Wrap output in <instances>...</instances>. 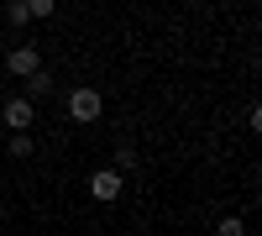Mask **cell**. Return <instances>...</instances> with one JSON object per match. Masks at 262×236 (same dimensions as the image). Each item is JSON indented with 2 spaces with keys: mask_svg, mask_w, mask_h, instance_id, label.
<instances>
[{
  "mask_svg": "<svg viewBox=\"0 0 262 236\" xmlns=\"http://www.w3.org/2000/svg\"><path fill=\"white\" fill-rule=\"evenodd\" d=\"M100 116H105V95H100V90H90V84L69 90V121L90 126V121H100Z\"/></svg>",
  "mask_w": 262,
  "mask_h": 236,
  "instance_id": "obj_1",
  "label": "cell"
},
{
  "mask_svg": "<svg viewBox=\"0 0 262 236\" xmlns=\"http://www.w3.org/2000/svg\"><path fill=\"white\" fill-rule=\"evenodd\" d=\"M121 189H126V174H116L111 163H105V168H95V174H90V195H95L100 205H116V200H121Z\"/></svg>",
  "mask_w": 262,
  "mask_h": 236,
  "instance_id": "obj_2",
  "label": "cell"
},
{
  "mask_svg": "<svg viewBox=\"0 0 262 236\" xmlns=\"http://www.w3.org/2000/svg\"><path fill=\"white\" fill-rule=\"evenodd\" d=\"M0 121L11 126V132H32V121H37V105L27 95H11L6 105H0Z\"/></svg>",
  "mask_w": 262,
  "mask_h": 236,
  "instance_id": "obj_3",
  "label": "cell"
},
{
  "mask_svg": "<svg viewBox=\"0 0 262 236\" xmlns=\"http://www.w3.org/2000/svg\"><path fill=\"white\" fill-rule=\"evenodd\" d=\"M6 69H11L16 79H27V74H37V69H42V53L32 48V42H16V48L6 53Z\"/></svg>",
  "mask_w": 262,
  "mask_h": 236,
  "instance_id": "obj_4",
  "label": "cell"
},
{
  "mask_svg": "<svg viewBox=\"0 0 262 236\" xmlns=\"http://www.w3.org/2000/svg\"><path fill=\"white\" fill-rule=\"evenodd\" d=\"M53 90H58V79H53L48 69H37V74H27V100H32V105H37V100H48Z\"/></svg>",
  "mask_w": 262,
  "mask_h": 236,
  "instance_id": "obj_5",
  "label": "cell"
},
{
  "mask_svg": "<svg viewBox=\"0 0 262 236\" xmlns=\"http://www.w3.org/2000/svg\"><path fill=\"white\" fill-rule=\"evenodd\" d=\"M6 153H11L16 163H27V158L37 153V147H32V137H27V132H11V147H6Z\"/></svg>",
  "mask_w": 262,
  "mask_h": 236,
  "instance_id": "obj_6",
  "label": "cell"
},
{
  "mask_svg": "<svg viewBox=\"0 0 262 236\" xmlns=\"http://www.w3.org/2000/svg\"><path fill=\"white\" fill-rule=\"evenodd\" d=\"M111 168H116V174H131V168H137V147L121 142V147H116V158H111Z\"/></svg>",
  "mask_w": 262,
  "mask_h": 236,
  "instance_id": "obj_7",
  "label": "cell"
},
{
  "mask_svg": "<svg viewBox=\"0 0 262 236\" xmlns=\"http://www.w3.org/2000/svg\"><path fill=\"white\" fill-rule=\"evenodd\" d=\"M6 21H11V27H27V21H32L27 0H6Z\"/></svg>",
  "mask_w": 262,
  "mask_h": 236,
  "instance_id": "obj_8",
  "label": "cell"
},
{
  "mask_svg": "<svg viewBox=\"0 0 262 236\" xmlns=\"http://www.w3.org/2000/svg\"><path fill=\"white\" fill-rule=\"evenodd\" d=\"M215 236H247V221H242V216H226V221H215Z\"/></svg>",
  "mask_w": 262,
  "mask_h": 236,
  "instance_id": "obj_9",
  "label": "cell"
},
{
  "mask_svg": "<svg viewBox=\"0 0 262 236\" xmlns=\"http://www.w3.org/2000/svg\"><path fill=\"white\" fill-rule=\"evenodd\" d=\"M27 11H32V21H37V16H53L58 0H27Z\"/></svg>",
  "mask_w": 262,
  "mask_h": 236,
  "instance_id": "obj_10",
  "label": "cell"
}]
</instances>
